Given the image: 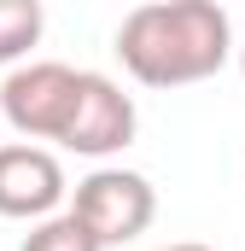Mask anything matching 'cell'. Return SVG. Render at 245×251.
<instances>
[{"label":"cell","instance_id":"6da1fadb","mask_svg":"<svg viewBox=\"0 0 245 251\" xmlns=\"http://www.w3.org/2000/svg\"><path fill=\"white\" fill-rule=\"evenodd\" d=\"M234 53V24L216 0H146L117 24V59L140 88L210 82Z\"/></svg>","mask_w":245,"mask_h":251},{"label":"cell","instance_id":"7a4b0ae2","mask_svg":"<svg viewBox=\"0 0 245 251\" xmlns=\"http://www.w3.org/2000/svg\"><path fill=\"white\" fill-rule=\"evenodd\" d=\"M76 94H82V70L59 59H29L18 70H6L0 82V117L18 128L29 146L35 140H59L70 134V117H76Z\"/></svg>","mask_w":245,"mask_h":251},{"label":"cell","instance_id":"3957f363","mask_svg":"<svg viewBox=\"0 0 245 251\" xmlns=\"http://www.w3.org/2000/svg\"><path fill=\"white\" fill-rule=\"evenodd\" d=\"M70 216L88 222V234H94L99 246H128V240H140V234L152 228V216H158V193H152V181H146L140 170L99 164V170H88V176L76 181V193H70Z\"/></svg>","mask_w":245,"mask_h":251},{"label":"cell","instance_id":"277c9868","mask_svg":"<svg viewBox=\"0 0 245 251\" xmlns=\"http://www.w3.org/2000/svg\"><path fill=\"white\" fill-rule=\"evenodd\" d=\"M64 193V164L59 152H47V146H29V140H6L0 146V216H12V222H47V216H59Z\"/></svg>","mask_w":245,"mask_h":251},{"label":"cell","instance_id":"5b68a950","mask_svg":"<svg viewBox=\"0 0 245 251\" xmlns=\"http://www.w3.org/2000/svg\"><path fill=\"white\" fill-rule=\"evenodd\" d=\"M140 111L134 100L122 94L105 70H82V94H76V117L64 134V152H82V158H111L134 140Z\"/></svg>","mask_w":245,"mask_h":251},{"label":"cell","instance_id":"8992f818","mask_svg":"<svg viewBox=\"0 0 245 251\" xmlns=\"http://www.w3.org/2000/svg\"><path fill=\"white\" fill-rule=\"evenodd\" d=\"M47 29V6L41 0H0V64H18L29 59V47L41 41Z\"/></svg>","mask_w":245,"mask_h":251},{"label":"cell","instance_id":"52a82bcc","mask_svg":"<svg viewBox=\"0 0 245 251\" xmlns=\"http://www.w3.org/2000/svg\"><path fill=\"white\" fill-rule=\"evenodd\" d=\"M24 251H105V246L88 234V222H76L70 210H59V216L35 222V228L24 234Z\"/></svg>","mask_w":245,"mask_h":251},{"label":"cell","instance_id":"ba28073f","mask_svg":"<svg viewBox=\"0 0 245 251\" xmlns=\"http://www.w3.org/2000/svg\"><path fill=\"white\" fill-rule=\"evenodd\" d=\"M158 251H216V246H198V240H175V246H158Z\"/></svg>","mask_w":245,"mask_h":251},{"label":"cell","instance_id":"9c48e42d","mask_svg":"<svg viewBox=\"0 0 245 251\" xmlns=\"http://www.w3.org/2000/svg\"><path fill=\"white\" fill-rule=\"evenodd\" d=\"M240 76H245V41H240Z\"/></svg>","mask_w":245,"mask_h":251}]
</instances>
